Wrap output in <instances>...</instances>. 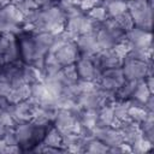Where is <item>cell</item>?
<instances>
[{"label":"cell","mask_w":154,"mask_h":154,"mask_svg":"<svg viewBox=\"0 0 154 154\" xmlns=\"http://www.w3.org/2000/svg\"><path fill=\"white\" fill-rule=\"evenodd\" d=\"M124 81H125V77L120 66V67L105 69L96 83L100 88L116 93L118 88L124 83Z\"/></svg>","instance_id":"obj_5"},{"label":"cell","mask_w":154,"mask_h":154,"mask_svg":"<svg viewBox=\"0 0 154 154\" xmlns=\"http://www.w3.org/2000/svg\"><path fill=\"white\" fill-rule=\"evenodd\" d=\"M125 40L130 43L131 47H138L152 51V34L148 30L134 26L125 32Z\"/></svg>","instance_id":"obj_7"},{"label":"cell","mask_w":154,"mask_h":154,"mask_svg":"<svg viewBox=\"0 0 154 154\" xmlns=\"http://www.w3.org/2000/svg\"><path fill=\"white\" fill-rule=\"evenodd\" d=\"M61 67L63 66L57 60L54 53L48 52L45 55V58H43V65H42V73H43V76H46V75H54V73L59 72L61 70Z\"/></svg>","instance_id":"obj_13"},{"label":"cell","mask_w":154,"mask_h":154,"mask_svg":"<svg viewBox=\"0 0 154 154\" xmlns=\"http://www.w3.org/2000/svg\"><path fill=\"white\" fill-rule=\"evenodd\" d=\"M32 1L37 5V7H47L55 4L58 0H32Z\"/></svg>","instance_id":"obj_20"},{"label":"cell","mask_w":154,"mask_h":154,"mask_svg":"<svg viewBox=\"0 0 154 154\" xmlns=\"http://www.w3.org/2000/svg\"><path fill=\"white\" fill-rule=\"evenodd\" d=\"M122 70L125 79L141 81L147 76H153V64L152 61H141L125 57L123 59Z\"/></svg>","instance_id":"obj_4"},{"label":"cell","mask_w":154,"mask_h":154,"mask_svg":"<svg viewBox=\"0 0 154 154\" xmlns=\"http://www.w3.org/2000/svg\"><path fill=\"white\" fill-rule=\"evenodd\" d=\"M150 95H152V93H150L149 89L147 88L144 81L141 79V81L137 82L136 88H135V90H134V93H132V95H131L130 99L134 100V101H136V102H140V103L143 105L144 101H146Z\"/></svg>","instance_id":"obj_15"},{"label":"cell","mask_w":154,"mask_h":154,"mask_svg":"<svg viewBox=\"0 0 154 154\" xmlns=\"http://www.w3.org/2000/svg\"><path fill=\"white\" fill-rule=\"evenodd\" d=\"M78 78L90 82H97L103 70H101L99 66H96L91 59V57L79 55L77 61L75 63Z\"/></svg>","instance_id":"obj_6"},{"label":"cell","mask_w":154,"mask_h":154,"mask_svg":"<svg viewBox=\"0 0 154 154\" xmlns=\"http://www.w3.org/2000/svg\"><path fill=\"white\" fill-rule=\"evenodd\" d=\"M126 5L135 26L150 31L153 17L152 6L148 4V0H126Z\"/></svg>","instance_id":"obj_3"},{"label":"cell","mask_w":154,"mask_h":154,"mask_svg":"<svg viewBox=\"0 0 154 154\" xmlns=\"http://www.w3.org/2000/svg\"><path fill=\"white\" fill-rule=\"evenodd\" d=\"M138 81H134V79H125L124 83L118 88V90L116 91V99L117 100H128L131 97L136 84Z\"/></svg>","instance_id":"obj_14"},{"label":"cell","mask_w":154,"mask_h":154,"mask_svg":"<svg viewBox=\"0 0 154 154\" xmlns=\"http://www.w3.org/2000/svg\"><path fill=\"white\" fill-rule=\"evenodd\" d=\"M79 55H85V57H93L97 52H100V48L96 42V34H82L77 37L75 41Z\"/></svg>","instance_id":"obj_9"},{"label":"cell","mask_w":154,"mask_h":154,"mask_svg":"<svg viewBox=\"0 0 154 154\" xmlns=\"http://www.w3.org/2000/svg\"><path fill=\"white\" fill-rule=\"evenodd\" d=\"M57 60L59 61V64L61 66H66V65H72L77 61V59L79 58V52L78 48L76 46V43L73 41H69L65 42L64 45H61L59 48H57L54 52Z\"/></svg>","instance_id":"obj_8"},{"label":"cell","mask_w":154,"mask_h":154,"mask_svg":"<svg viewBox=\"0 0 154 154\" xmlns=\"http://www.w3.org/2000/svg\"><path fill=\"white\" fill-rule=\"evenodd\" d=\"M24 14L12 4L0 7V32H11L18 36L23 31Z\"/></svg>","instance_id":"obj_2"},{"label":"cell","mask_w":154,"mask_h":154,"mask_svg":"<svg viewBox=\"0 0 154 154\" xmlns=\"http://www.w3.org/2000/svg\"><path fill=\"white\" fill-rule=\"evenodd\" d=\"M79 0H58L59 5H78Z\"/></svg>","instance_id":"obj_21"},{"label":"cell","mask_w":154,"mask_h":154,"mask_svg":"<svg viewBox=\"0 0 154 154\" xmlns=\"http://www.w3.org/2000/svg\"><path fill=\"white\" fill-rule=\"evenodd\" d=\"M42 143L46 144V146H49V147H54V148H63V138H61V134L59 132V130L51 125L46 134H45V137L42 140Z\"/></svg>","instance_id":"obj_11"},{"label":"cell","mask_w":154,"mask_h":154,"mask_svg":"<svg viewBox=\"0 0 154 154\" xmlns=\"http://www.w3.org/2000/svg\"><path fill=\"white\" fill-rule=\"evenodd\" d=\"M49 126L35 124L34 122H24L14 126V134L18 146L22 150H31L35 146L42 142L45 134Z\"/></svg>","instance_id":"obj_1"},{"label":"cell","mask_w":154,"mask_h":154,"mask_svg":"<svg viewBox=\"0 0 154 154\" xmlns=\"http://www.w3.org/2000/svg\"><path fill=\"white\" fill-rule=\"evenodd\" d=\"M30 93H31V88H30V84L28 83H24V84H20L18 87H14V88H11L8 95L6 96L8 102L14 105V103H18L20 101H24L26 99L30 97Z\"/></svg>","instance_id":"obj_10"},{"label":"cell","mask_w":154,"mask_h":154,"mask_svg":"<svg viewBox=\"0 0 154 154\" xmlns=\"http://www.w3.org/2000/svg\"><path fill=\"white\" fill-rule=\"evenodd\" d=\"M12 0H0V7L2 6H6V5H10Z\"/></svg>","instance_id":"obj_22"},{"label":"cell","mask_w":154,"mask_h":154,"mask_svg":"<svg viewBox=\"0 0 154 154\" xmlns=\"http://www.w3.org/2000/svg\"><path fill=\"white\" fill-rule=\"evenodd\" d=\"M113 19L117 22V24H118L125 32L129 31L130 29H132V28L135 26L134 20H132V17H131V14L129 13V11H125V12L118 14V16L114 17Z\"/></svg>","instance_id":"obj_17"},{"label":"cell","mask_w":154,"mask_h":154,"mask_svg":"<svg viewBox=\"0 0 154 154\" xmlns=\"http://www.w3.org/2000/svg\"><path fill=\"white\" fill-rule=\"evenodd\" d=\"M59 73H60L61 78L64 79V82H65L67 85L75 83V82L78 79V73H77V70H76L75 64L63 66L61 70L59 71Z\"/></svg>","instance_id":"obj_16"},{"label":"cell","mask_w":154,"mask_h":154,"mask_svg":"<svg viewBox=\"0 0 154 154\" xmlns=\"http://www.w3.org/2000/svg\"><path fill=\"white\" fill-rule=\"evenodd\" d=\"M97 5H102V1L101 0H79V2H78V6L85 13Z\"/></svg>","instance_id":"obj_19"},{"label":"cell","mask_w":154,"mask_h":154,"mask_svg":"<svg viewBox=\"0 0 154 154\" xmlns=\"http://www.w3.org/2000/svg\"><path fill=\"white\" fill-rule=\"evenodd\" d=\"M87 14H88L90 18H93L94 20L99 22V23H103L105 20H107V19L109 18L103 5H97V6L93 7L91 10H89V11L87 12Z\"/></svg>","instance_id":"obj_18"},{"label":"cell","mask_w":154,"mask_h":154,"mask_svg":"<svg viewBox=\"0 0 154 154\" xmlns=\"http://www.w3.org/2000/svg\"><path fill=\"white\" fill-rule=\"evenodd\" d=\"M106 8V12L109 18H114L118 14L128 11L126 0H106L102 4Z\"/></svg>","instance_id":"obj_12"}]
</instances>
